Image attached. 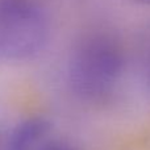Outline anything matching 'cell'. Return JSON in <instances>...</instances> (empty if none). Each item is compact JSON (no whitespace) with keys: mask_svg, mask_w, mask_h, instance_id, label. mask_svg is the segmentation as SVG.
Masks as SVG:
<instances>
[{"mask_svg":"<svg viewBox=\"0 0 150 150\" xmlns=\"http://www.w3.org/2000/svg\"><path fill=\"white\" fill-rule=\"evenodd\" d=\"M132 1L140 3V4H146V5H150V0H132Z\"/></svg>","mask_w":150,"mask_h":150,"instance_id":"cell-6","label":"cell"},{"mask_svg":"<svg viewBox=\"0 0 150 150\" xmlns=\"http://www.w3.org/2000/svg\"><path fill=\"white\" fill-rule=\"evenodd\" d=\"M124 73V55L111 38H86L71 53L67 63V86L83 103L99 104L116 91Z\"/></svg>","mask_w":150,"mask_h":150,"instance_id":"cell-1","label":"cell"},{"mask_svg":"<svg viewBox=\"0 0 150 150\" xmlns=\"http://www.w3.org/2000/svg\"><path fill=\"white\" fill-rule=\"evenodd\" d=\"M53 136L52 124L47 120L42 117H30L11 130L5 150H38Z\"/></svg>","mask_w":150,"mask_h":150,"instance_id":"cell-3","label":"cell"},{"mask_svg":"<svg viewBox=\"0 0 150 150\" xmlns=\"http://www.w3.org/2000/svg\"><path fill=\"white\" fill-rule=\"evenodd\" d=\"M38 150H74L69 144L61 141L59 138H57L55 136H53L47 142H45Z\"/></svg>","mask_w":150,"mask_h":150,"instance_id":"cell-4","label":"cell"},{"mask_svg":"<svg viewBox=\"0 0 150 150\" xmlns=\"http://www.w3.org/2000/svg\"><path fill=\"white\" fill-rule=\"evenodd\" d=\"M146 79H148V84L150 87V52L148 55V61H146Z\"/></svg>","mask_w":150,"mask_h":150,"instance_id":"cell-5","label":"cell"},{"mask_svg":"<svg viewBox=\"0 0 150 150\" xmlns=\"http://www.w3.org/2000/svg\"><path fill=\"white\" fill-rule=\"evenodd\" d=\"M50 24L36 0H0V61L23 62L45 49Z\"/></svg>","mask_w":150,"mask_h":150,"instance_id":"cell-2","label":"cell"}]
</instances>
